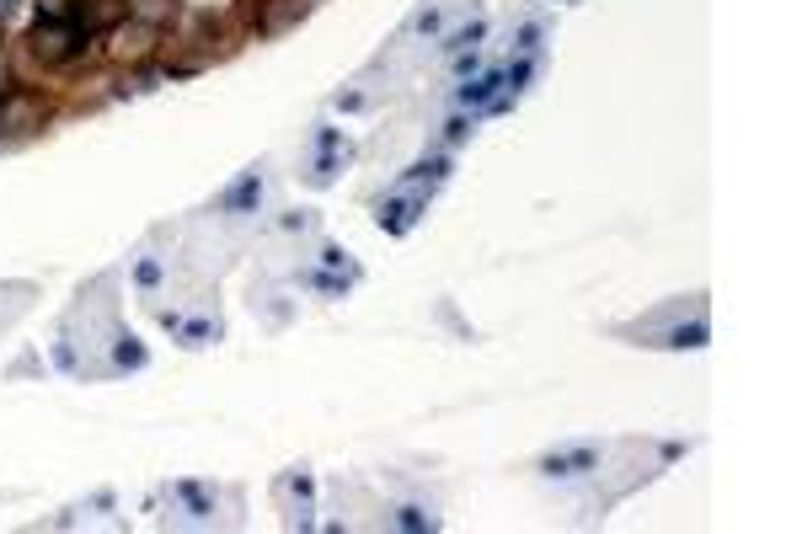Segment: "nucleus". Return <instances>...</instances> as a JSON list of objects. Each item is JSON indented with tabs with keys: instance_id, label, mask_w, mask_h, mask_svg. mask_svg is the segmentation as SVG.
<instances>
[{
	"instance_id": "obj_1",
	"label": "nucleus",
	"mask_w": 802,
	"mask_h": 534,
	"mask_svg": "<svg viewBox=\"0 0 802 534\" xmlns=\"http://www.w3.org/2000/svg\"><path fill=\"white\" fill-rule=\"evenodd\" d=\"M43 123V97L27 86H11L0 97V134H33Z\"/></svg>"
},
{
	"instance_id": "obj_2",
	"label": "nucleus",
	"mask_w": 802,
	"mask_h": 534,
	"mask_svg": "<svg viewBox=\"0 0 802 534\" xmlns=\"http://www.w3.org/2000/svg\"><path fill=\"white\" fill-rule=\"evenodd\" d=\"M113 54L118 59H145L150 49H156V38H161V27H150V22H134V27H118L113 33Z\"/></svg>"
}]
</instances>
